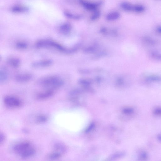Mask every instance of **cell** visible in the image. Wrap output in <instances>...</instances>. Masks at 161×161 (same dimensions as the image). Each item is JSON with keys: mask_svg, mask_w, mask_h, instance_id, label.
I'll use <instances>...</instances> for the list:
<instances>
[{"mask_svg": "<svg viewBox=\"0 0 161 161\" xmlns=\"http://www.w3.org/2000/svg\"><path fill=\"white\" fill-rule=\"evenodd\" d=\"M13 150L17 155L24 159L34 156L36 152L34 147L28 141H23L16 144L13 147Z\"/></svg>", "mask_w": 161, "mask_h": 161, "instance_id": "1", "label": "cell"}, {"mask_svg": "<svg viewBox=\"0 0 161 161\" xmlns=\"http://www.w3.org/2000/svg\"><path fill=\"white\" fill-rule=\"evenodd\" d=\"M38 83L45 89H51L55 91L63 86L64 82L58 76L51 75L40 78Z\"/></svg>", "mask_w": 161, "mask_h": 161, "instance_id": "2", "label": "cell"}, {"mask_svg": "<svg viewBox=\"0 0 161 161\" xmlns=\"http://www.w3.org/2000/svg\"><path fill=\"white\" fill-rule=\"evenodd\" d=\"M36 47L38 49H52L60 52L70 53L74 51V49H68L54 40L49 39H43L38 40L35 44Z\"/></svg>", "mask_w": 161, "mask_h": 161, "instance_id": "3", "label": "cell"}, {"mask_svg": "<svg viewBox=\"0 0 161 161\" xmlns=\"http://www.w3.org/2000/svg\"><path fill=\"white\" fill-rule=\"evenodd\" d=\"M3 101L5 106L11 109L18 108L23 105L22 100L18 97L12 95H7L4 97Z\"/></svg>", "mask_w": 161, "mask_h": 161, "instance_id": "4", "label": "cell"}, {"mask_svg": "<svg viewBox=\"0 0 161 161\" xmlns=\"http://www.w3.org/2000/svg\"><path fill=\"white\" fill-rule=\"evenodd\" d=\"M53 64L52 60L45 59L38 60L32 62L31 64V66L34 68H43L51 66Z\"/></svg>", "mask_w": 161, "mask_h": 161, "instance_id": "5", "label": "cell"}, {"mask_svg": "<svg viewBox=\"0 0 161 161\" xmlns=\"http://www.w3.org/2000/svg\"><path fill=\"white\" fill-rule=\"evenodd\" d=\"M55 91L49 89H45L43 92H40L36 95V99L39 100H43L50 98L54 95Z\"/></svg>", "mask_w": 161, "mask_h": 161, "instance_id": "6", "label": "cell"}, {"mask_svg": "<svg viewBox=\"0 0 161 161\" xmlns=\"http://www.w3.org/2000/svg\"><path fill=\"white\" fill-rule=\"evenodd\" d=\"M32 75L31 73H24L18 74L15 76L16 82L20 83H25L30 81L32 78Z\"/></svg>", "mask_w": 161, "mask_h": 161, "instance_id": "7", "label": "cell"}, {"mask_svg": "<svg viewBox=\"0 0 161 161\" xmlns=\"http://www.w3.org/2000/svg\"><path fill=\"white\" fill-rule=\"evenodd\" d=\"M79 1L80 4L84 7L89 11H94L95 10L101 5L102 4V1H99L96 3H92L85 1V0H79Z\"/></svg>", "mask_w": 161, "mask_h": 161, "instance_id": "8", "label": "cell"}, {"mask_svg": "<svg viewBox=\"0 0 161 161\" xmlns=\"http://www.w3.org/2000/svg\"><path fill=\"white\" fill-rule=\"evenodd\" d=\"M6 62L9 66L14 68H19L21 64L20 59L15 57H10L7 60Z\"/></svg>", "mask_w": 161, "mask_h": 161, "instance_id": "9", "label": "cell"}, {"mask_svg": "<svg viewBox=\"0 0 161 161\" xmlns=\"http://www.w3.org/2000/svg\"><path fill=\"white\" fill-rule=\"evenodd\" d=\"M53 151L57 153L64 155L66 151L65 146L62 143L59 142L56 143L53 146Z\"/></svg>", "mask_w": 161, "mask_h": 161, "instance_id": "10", "label": "cell"}, {"mask_svg": "<svg viewBox=\"0 0 161 161\" xmlns=\"http://www.w3.org/2000/svg\"><path fill=\"white\" fill-rule=\"evenodd\" d=\"M9 77V73L7 70L3 67L0 70V83L4 84L7 81Z\"/></svg>", "mask_w": 161, "mask_h": 161, "instance_id": "11", "label": "cell"}, {"mask_svg": "<svg viewBox=\"0 0 161 161\" xmlns=\"http://www.w3.org/2000/svg\"><path fill=\"white\" fill-rule=\"evenodd\" d=\"M72 29V26L70 23H66L62 25L59 28V32L63 35L69 34Z\"/></svg>", "mask_w": 161, "mask_h": 161, "instance_id": "12", "label": "cell"}, {"mask_svg": "<svg viewBox=\"0 0 161 161\" xmlns=\"http://www.w3.org/2000/svg\"><path fill=\"white\" fill-rule=\"evenodd\" d=\"M48 119L47 116L43 114H40L36 117L35 121L36 123L41 124L46 123Z\"/></svg>", "mask_w": 161, "mask_h": 161, "instance_id": "13", "label": "cell"}, {"mask_svg": "<svg viewBox=\"0 0 161 161\" xmlns=\"http://www.w3.org/2000/svg\"><path fill=\"white\" fill-rule=\"evenodd\" d=\"M63 156L62 154L53 151L48 154L47 156V158L50 160H55L61 158Z\"/></svg>", "mask_w": 161, "mask_h": 161, "instance_id": "14", "label": "cell"}, {"mask_svg": "<svg viewBox=\"0 0 161 161\" xmlns=\"http://www.w3.org/2000/svg\"><path fill=\"white\" fill-rule=\"evenodd\" d=\"M28 44L26 42L20 41L17 42L15 44V47L20 50H24L28 48Z\"/></svg>", "mask_w": 161, "mask_h": 161, "instance_id": "15", "label": "cell"}, {"mask_svg": "<svg viewBox=\"0 0 161 161\" xmlns=\"http://www.w3.org/2000/svg\"><path fill=\"white\" fill-rule=\"evenodd\" d=\"M27 9V8L25 7L20 5L13 6L11 9L12 12L17 13L25 12Z\"/></svg>", "mask_w": 161, "mask_h": 161, "instance_id": "16", "label": "cell"}, {"mask_svg": "<svg viewBox=\"0 0 161 161\" xmlns=\"http://www.w3.org/2000/svg\"><path fill=\"white\" fill-rule=\"evenodd\" d=\"M120 16L119 13L117 12H113L109 13L106 16V19L109 21H113L118 19Z\"/></svg>", "mask_w": 161, "mask_h": 161, "instance_id": "17", "label": "cell"}, {"mask_svg": "<svg viewBox=\"0 0 161 161\" xmlns=\"http://www.w3.org/2000/svg\"><path fill=\"white\" fill-rule=\"evenodd\" d=\"M121 7L124 10L129 11H134V6L129 3L124 2L122 3L120 5Z\"/></svg>", "mask_w": 161, "mask_h": 161, "instance_id": "18", "label": "cell"}, {"mask_svg": "<svg viewBox=\"0 0 161 161\" xmlns=\"http://www.w3.org/2000/svg\"><path fill=\"white\" fill-rule=\"evenodd\" d=\"M146 80L149 82H160L161 80L160 77L156 75H151L147 77Z\"/></svg>", "mask_w": 161, "mask_h": 161, "instance_id": "19", "label": "cell"}, {"mask_svg": "<svg viewBox=\"0 0 161 161\" xmlns=\"http://www.w3.org/2000/svg\"><path fill=\"white\" fill-rule=\"evenodd\" d=\"M143 40V41L147 44L154 45L156 43L155 40L147 37L144 38Z\"/></svg>", "mask_w": 161, "mask_h": 161, "instance_id": "20", "label": "cell"}, {"mask_svg": "<svg viewBox=\"0 0 161 161\" xmlns=\"http://www.w3.org/2000/svg\"><path fill=\"white\" fill-rule=\"evenodd\" d=\"M65 16L69 18L76 20H78L80 18L79 15H75L69 12H64Z\"/></svg>", "mask_w": 161, "mask_h": 161, "instance_id": "21", "label": "cell"}, {"mask_svg": "<svg viewBox=\"0 0 161 161\" xmlns=\"http://www.w3.org/2000/svg\"><path fill=\"white\" fill-rule=\"evenodd\" d=\"M151 55L154 59L161 60V53L156 52H152L151 53Z\"/></svg>", "mask_w": 161, "mask_h": 161, "instance_id": "22", "label": "cell"}, {"mask_svg": "<svg viewBox=\"0 0 161 161\" xmlns=\"http://www.w3.org/2000/svg\"><path fill=\"white\" fill-rule=\"evenodd\" d=\"M100 15V13L99 11H96L91 17V19L92 20H96L99 18Z\"/></svg>", "mask_w": 161, "mask_h": 161, "instance_id": "23", "label": "cell"}, {"mask_svg": "<svg viewBox=\"0 0 161 161\" xmlns=\"http://www.w3.org/2000/svg\"><path fill=\"white\" fill-rule=\"evenodd\" d=\"M6 136L5 134L2 132L0 133V145L1 146L5 142Z\"/></svg>", "mask_w": 161, "mask_h": 161, "instance_id": "24", "label": "cell"}, {"mask_svg": "<svg viewBox=\"0 0 161 161\" xmlns=\"http://www.w3.org/2000/svg\"><path fill=\"white\" fill-rule=\"evenodd\" d=\"M133 110L132 108H126L124 110V112L126 114H130L133 112Z\"/></svg>", "mask_w": 161, "mask_h": 161, "instance_id": "25", "label": "cell"}, {"mask_svg": "<svg viewBox=\"0 0 161 161\" xmlns=\"http://www.w3.org/2000/svg\"><path fill=\"white\" fill-rule=\"evenodd\" d=\"M147 154L145 152H143L141 153L140 155V158L143 160L146 159L147 158Z\"/></svg>", "mask_w": 161, "mask_h": 161, "instance_id": "26", "label": "cell"}, {"mask_svg": "<svg viewBox=\"0 0 161 161\" xmlns=\"http://www.w3.org/2000/svg\"><path fill=\"white\" fill-rule=\"evenodd\" d=\"M156 114L161 115V108L156 109L154 112Z\"/></svg>", "mask_w": 161, "mask_h": 161, "instance_id": "27", "label": "cell"}, {"mask_svg": "<svg viewBox=\"0 0 161 161\" xmlns=\"http://www.w3.org/2000/svg\"><path fill=\"white\" fill-rule=\"evenodd\" d=\"M158 32L160 33H161V27H159L157 29Z\"/></svg>", "mask_w": 161, "mask_h": 161, "instance_id": "28", "label": "cell"}, {"mask_svg": "<svg viewBox=\"0 0 161 161\" xmlns=\"http://www.w3.org/2000/svg\"><path fill=\"white\" fill-rule=\"evenodd\" d=\"M158 139L161 141V135H159L158 136Z\"/></svg>", "mask_w": 161, "mask_h": 161, "instance_id": "29", "label": "cell"}]
</instances>
